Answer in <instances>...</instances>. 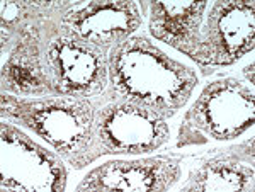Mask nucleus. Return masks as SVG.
Wrapping results in <instances>:
<instances>
[{
  "instance_id": "1",
  "label": "nucleus",
  "mask_w": 255,
  "mask_h": 192,
  "mask_svg": "<svg viewBox=\"0 0 255 192\" xmlns=\"http://www.w3.org/2000/svg\"><path fill=\"white\" fill-rule=\"evenodd\" d=\"M44 60L53 75V84H58V92L90 94L104 85L102 51L96 44L80 39H55L44 50Z\"/></svg>"
},
{
  "instance_id": "2",
  "label": "nucleus",
  "mask_w": 255,
  "mask_h": 192,
  "mask_svg": "<svg viewBox=\"0 0 255 192\" xmlns=\"http://www.w3.org/2000/svg\"><path fill=\"white\" fill-rule=\"evenodd\" d=\"M116 114L104 109V116L99 121L97 131L101 140L114 153H143L158 148L167 140L168 131L160 119L158 112L148 117V109L129 105H116ZM111 152V153H113Z\"/></svg>"
},
{
  "instance_id": "3",
  "label": "nucleus",
  "mask_w": 255,
  "mask_h": 192,
  "mask_svg": "<svg viewBox=\"0 0 255 192\" xmlns=\"http://www.w3.org/2000/svg\"><path fill=\"white\" fill-rule=\"evenodd\" d=\"M70 111L72 109L49 104L48 109L36 107V111L24 112V117L29 128L36 129L44 140H48L58 152L72 160L70 150L80 146L82 136H92L94 116L89 107L75 116Z\"/></svg>"
}]
</instances>
